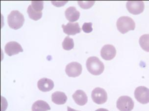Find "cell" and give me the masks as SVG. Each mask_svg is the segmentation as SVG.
Masks as SVG:
<instances>
[{
  "label": "cell",
  "instance_id": "1",
  "mask_svg": "<svg viewBox=\"0 0 149 111\" xmlns=\"http://www.w3.org/2000/svg\"><path fill=\"white\" fill-rule=\"evenodd\" d=\"M86 66L89 72L95 76L102 74L104 69V63L96 57H90L86 61Z\"/></svg>",
  "mask_w": 149,
  "mask_h": 111
},
{
  "label": "cell",
  "instance_id": "2",
  "mask_svg": "<svg viewBox=\"0 0 149 111\" xmlns=\"http://www.w3.org/2000/svg\"><path fill=\"white\" fill-rule=\"evenodd\" d=\"M117 28L122 34H125L130 30H134L135 23L134 20L128 16H122L117 21Z\"/></svg>",
  "mask_w": 149,
  "mask_h": 111
},
{
  "label": "cell",
  "instance_id": "3",
  "mask_svg": "<svg viewBox=\"0 0 149 111\" xmlns=\"http://www.w3.org/2000/svg\"><path fill=\"white\" fill-rule=\"evenodd\" d=\"M25 22V18L18 10H13L8 17V23L10 27L14 30L20 28Z\"/></svg>",
  "mask_w": 149,
  "mask_h": 111
},
{
  "label": "cell",
  "instance_id": "4",
  "mask_svg": "<svg viewBox=\"0 0 149 111\" xmlns=\"http://www.w3.org/2000/svg\"><path fill=\"white\" fill-rule=\"evenodd\" d=\"M134 106V101L129 96H121L117 101V108L120 111H132Z\"/></svg>",
  "mask_w": 149,
  "mask_h": 111
},
{
  "label": "cell",
  "instance_id": "5",
  "mask_svg": "<svg viewBox=\"0 0 149 111\" xmlns=\"http://www.w3.org/2000/svg\"><path fill=\"white\" fill-rule=\"evenodd\" d=\"M134 97L137 101L143 104L149 103V89L145 86L137 87L134 91Z\"/></svg>",
  "mask_w": 149,
  "mask_h": 111
},
{
  "label": "cell",
  "instance_id": "6",
  "mask_svg": "<svg viewBox=\"0 0 149 111\" xmlns=\"http://www.w3.org/2000/svg\"><path fill=\"white\" fill-rule=\"evenodd\" d=\"M91 98L95 103L102 104L107 101V92L103 88L96 87L92 92Z\"/></svg>",
  "mask_w": 149,
  "mask_h": 111
},
{
  "label": "cell",
  "instance_id": "7",
  "mask_svg": "<svg viewBox=\"0 0 149 111\" xmlns=\"http://www.w3.org/2000/svg\"><path fill=\"white\" fill-rule=\"evenodd\" d=\"M126 7L131 14L138 15L144 11L145 5L144 2L141 1H130L127 2Z\"/></svg>",
  "mask_w": 149,
  "mask_h": 111
},
{
  "label": "cell",
  "instance_id": "8",
  "mask_svg": "<svg viewBox=\"0 0 149 111\" xmlns=\"http://www.w3.org/2000/svg\"><path fill=\"white\" fill-rule=\"evenodd\" d=\"M82 66L77 62H72L66 65L65 72L69 77H76L81 75L82 73Z\"/></svg>",
  "mask_w": 149,
  "mask_h": 111
},
{
  "label": "cell",
  "instance_id": "9",
  "mask_svg": "<svg viewBox=\"0 0 149 111\" xmlns=\"http://www.w3.org/2000/svg\"><path fill=\"white\" fill-rule=\"evenodd\" d=\"M116 55V50L115 47L112 45H105L101 49V57L104 60H111L114 58Z\"/></svg>",
  "mask_w": 149,
  "mask_h": 111
},
{
  "label": "cell",
  "instance_id": "10",
  "mask_svg": "<svg viewBox=\"0 0 149 111\" xmlns=\"http://www.w3.org/2000/svg\"><path fill=\"white\" fill-rule=\"evenodd\" d=\"M5 49V52L9 56L16 55L23 51L21 45L16 42H10L6 43Z\"/></svg>",
  "mask_w": 149,
  "mask_h": 111
},
{
  "label": "cell",
  "instance_id": "11",
  "mask_svg": "<svg viewBox=\"0 0 149 111\" xmlns=\"http://www.w3.org/2000/svg\"><path fill=\"white\" fill-rule=\"evenodd\" d=\"M64 33L68 35H75L81 32V28L78 23L69 22L66 25H62Z\"/></svg>",
  "mask_w": 149,
  "mask_h": 111
},
{
  "label": "cell",
  "instance_id": "12",
  "mask_svg": "<svg viewBox=\"0 0 149 111\" xmlns=\"http://www.w3.org/2000/svg\"><path fill=\"white\" fill-rule=\"evenodd\" d=\"M37 86L39 90L43 92H47L53 90L54 87V82L51 79L42 78L38 80Z\"/></svg>",
  "mask_w": 149,
  "mask_h": 111
},
{
  "label": "cell",
  "instance_id": "13",
  "mask_svg": "<svg viewBox=\"0 0 149 111\" xmlns=\"http://www.w3.org/2000/svg\"><path fill=\"white\" fill-rule=\"evenodd\" d=\"M74 102L79 106H84L87 103L88 97L86 92L81 90H77L72 96Z\"/></svg>",
  "mask_w": 149,
  "mask_h": 111
},
{
  "label": "cell",
  "instance_id": "14",
  "mask_svg": "<svg viewBox=\"0 0 149 111\" xmlns=\"http://www.w3.org/2000/svg\"><path fill=\"white\" fill-rule=\"evenodd\" d=\"M66 18L69 22H74L78 21L80 17V12L77 10L74 6L67 8L65 11Z\"/></svg>",
  "mask_w": 149,
  "mask_h": 111
},
{
  "label": "cell",
  "instance_id": "15",
  "mask_svg": "<svg viewBox=\"0 0 149 111\" xmlns=\"http://www.w3.org/2000/svg\"><path fill=\"white\" fill-rule=\"evenodd\" d=\"M52 100L57 105H63L67 101V97L64 92L56 91L52 95Z\"/></svg>",
  "mask_w": 149,
  "mask_h": 111
},
{
  "label": "cell",
  "instance_id": "16",
  "mask_svg": "<svg viewBox=\"0 0 149 111\" xmlns=\"http://www.w3.org/2000/svg\"><path fill=\"white\" fill-rule=\"evenodd\" d=\"M50 110L48 103L43 100H37L32 106V111H47Z\"/></svg>",
  "mask_w": 149,
  "mask_h": 111
},
{
  "label": "cell",
  "instance_id": "17",
  "mask_svg": "<svg viewBox=\"0 0 149 111\" xmlns=\"http://www.w3.org/2000/svg\"><path fill=\"white\" fill-rule=\"evenodd\" d=\"M140 45L144 51L149 52V34H144L140 37Z\"/></svg>",
  "mask_w": 149,
  "mask_h": 111
},
{
  "label": "cell",
  "instance_id": "18",
  "mask_svg": "<svg viewBox=\"0 0 149 111\" xmlns=\"http://www.w3.org/2000/svg\"><path fill=\"white\" fill-rule=\"evenodd\" d=\"M62 47L65 50H70L74 47V42L73 39L67 36L65 37L63 42H62Z\"/></svg>",
  "mask_w": 149,
  "mask_h": 111
},
{
  "label": "cell",
  "instance_id": "19",
  "mask_svg": "<svg viewBox=\"0 0 149 111\" xmlns=\"http://www.w3.org/2000/svg\"><path fill=\"white\" fill-rule=\"evenodd\" d=\"M27 12H28L30 18L33 20H38L41 18L42 16V12H37L34 11L32 9L31 5H30L28 7V9H27Z\"/></svg>",
  "mask_w": 149,
  "mask_h": 111
},
{
  "label": "cell",
  "instance_id": "20",
  "mask_svg": "<svg viewBox=\"0 0 149 111\" xmlns=\"http://www.w3.org/2000/svg\"><path fill=\"white\" fill-rule=\"evenodd\" d=\"M31 6L34 11L41 12L44 8V2L42 1H32Z\"/></svg>",
  "mask_w": 149,
  "mask_h": 111
},
{
  "label": "cell",
  "instance_id": "21",
  "mask_svg": "<svg viewBox=\"0 0 149 111\" xmlns=\"http://www.w3.org/2000/svg\"><path fill=\"white\" fill-rule=\"evenodd\" d=\"M94 1H78V5H79L82 9H87L92 8L94 5Z\"/></svg>",
  "mask_w": 149,
  "mask_h": 111
},
{
  "label": "cell",
  "instance_id": "22",
  "mask_svg": "<svg viewBox=\"0 0 149 111\" xmlns=\"http://www.w3.org/2000/svg\"><path fill=\"white\" fill-rule=\"evenodd\" d=\"M82 29L84 32L89 33L91 32L93 30L92 23H84L82 26Z\"/></svg>",
  "mask_w": 149,
  "mask_h": 111
},
{
  "label": "cell",
  "instance_id": "23",
  "mask_svg": "<svg viewBox=\"0 0 149 111\" xmlns=\"http://www.w3.org/2000/svg\"><path fill=\"white\" fill-rule=\"evenodd\" d=\"M68 2V1H52L51 3L54 6L61 7L64 5Z\"/></svg>",
  "mask_w": 149,
  "mask_h": 111
},
{
  "label": "cell",
  "instance_id": "24",
  "mask_svg": "<svg viewBox=\"0 0 149 111\" xmlns=\"http://www.w3.org/2000/svg\"><path fill=\"white\" fill-rule=\"evenodd\" d=\"M95 111H109L108 110L106 109H104V108H100L96 110Z\"/></svg>",
  "mask_w": 149,
  "mask_h": 111
},
{
  "label": "cell",
  "instance_id": "25",
  "mask_svg": "<svg viewBox=\"0 0 149 111\" xmlns=\"http://www.w3.org/2000/svg\"><path fill=\"white\" fill-rule=\"evenodd\" d=\"M67 111H77V110H76L74 109L73 108H71L69 106L67 107Z\"/></svg>",
  "mask_w": 149,
  "mask_h": 111
}]
</instances>
